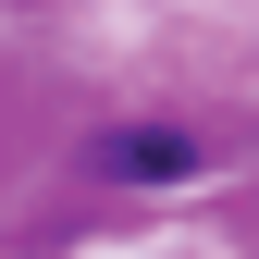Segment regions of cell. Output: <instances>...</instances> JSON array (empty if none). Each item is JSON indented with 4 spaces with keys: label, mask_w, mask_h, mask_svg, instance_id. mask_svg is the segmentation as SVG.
<instances>
[{
    "label": "cell",
    "mask_w": 259,
    "mask_h": 259,
    "mask_svg": "<svg viewBox=\"0 0 259 259\" xmlns=\"http://www.w3.org/2000/svg\"><path fill=\"white\" fill-rule=\"evenodd\" d=\"M99 173H123V185H185V173H210V136H185V123H111V136H99Z\"/></svg>",
    "instance_id": "obj_1"
}]
</instances>
